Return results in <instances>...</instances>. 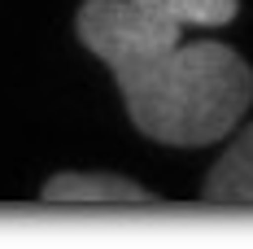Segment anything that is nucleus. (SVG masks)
Returning a JSON list of instances; mask_svg holds the SVG:
<instances>
[{
    "label": "nucleus",
    "mask_w": 253,
    "mask_h": 249,
    "mask_svg": "<svg viewBox=\"0 0 253 249\" xmlns=\"http://www.w3.org/2000/svg\"><path fill=\"white\" fill-rule=\"evenodd\" d=\"M40 197L52 205H157L149 188H140L126 175H83V171L52 175Z\"/></svg>",
    "instance_id": "obj_2"
},
{
    "label": "nucleus",
    "mask_w": 253,
    "mask_h": 249,
    "mask_svg": "<svg viewBox=\"0 0 253 249\" xmlns=\"http://www.w3.org/2000/svg\"><path fill=\"white\" fill-rule=\"evenodd\" d=\"M135 4H144L149 13L175 26H201V31L227 26L240 13V0H135Z\"/></svg>",
    "instance_id": "obj_4"
},
{
    "label": "nucleus",
    "mask_w": 253,
    "mask_h": 249,
    "mask_svg": "<svg viewBox=\"0 0 253 249\" xmlns=\"http://www.w3.org/2000/svg\"><path fill=\"white\" fill-rule=\"evenodd\" d=\"M201 197L210 205H236L253 210V123L227 145V153L210 166Z\"/></svg>",
    "instance_id": "obj_3"
},
{
    "label": "nucleus",
    "mask_w": 253,
    "mask_h": 249,
    "mask_svg": "<svg viewBox=\"0 0 253 249\" xmlns=\"http://www.w3.org/2000/svg\"><path fill=\"white\" fill-rule=\"evenodd\" d=\"M183 26L135 0H83L75 35L123 92L140 136L170 149H205L231 136L253 105V66L218 40H179Z\"/></svg>",
    "instance_id": "obj_1"
}]
</instances>
